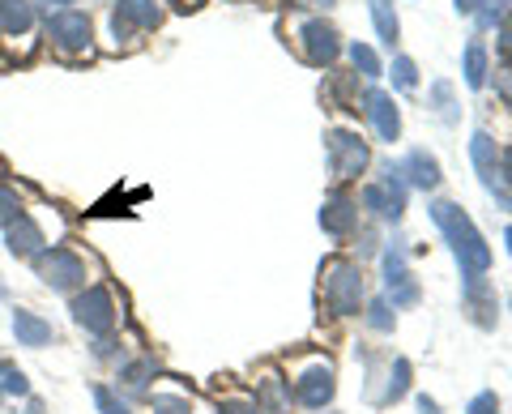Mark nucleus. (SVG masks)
Returning <instances> with one entry per match:
<instances>
[{"label": "nucleus", "instance_id": "nucleus-1", "mask_svg": "<svg viewBox=\"0 0 512 414\" xmlns=\"http://www.w3.org/2000/svg\"><path fill=\"white\" fill-rule=\"evenodd\" d=\"M431 222L444 231V240L453 244V257L461 265V278H483L491 269V248L478 235V227L470 222V214L461 210L457 201H436L431 205Z\"/></svg>", "mask_w": 512, "mask_h": 414}, {"label": "nucleus", "instance_id": "nucleus-2", "mask_svg": "<svg viewBox=\"0 0 512 414\" xmlns=\"http://www.w3.org/2000/svg\"><path fill=\"white\" fill-rule=\"evenodd\" d=\"M320 286H325V304L338 316H355L363 304V274L355 261H329L320 269Z\"/></svg>", "mask_w": 512, "mask_h": 414}, {"label": "nucleus", "instance_id": "nucleus-3", "mask_svg": "<svg viewBox=\"0 0 512 414\" xmlns=\"http://www.w3.org/2000/svg\"><path fill=\"white\" fill-rule=\"evenodd\" d=\"M363 210H372L384 222H397L406 214V180L397 175V163H384L380 180L363 188Z\"/></svg>", "mask_w": 512, "mask_h": 414}, {"label": "nucleus", "instance_id": "nucleus-4", "mask_svg": "<svg viewBox=\"0 0 512 414\" xmlns=\"http://www.w3.org/2000/svg\"><path fill=\"white\" fill-rule=\"evenodd\" d=\"M325 150H329V167L338 180H359L363 167L372 163V154H367V141L350 129H333L325 133Z\"/></svg>", "mask_w": 512, "mask_h": 414}, {"label": "nucleus", "instance_id": "nucleus-5", "mask_svg": "<svg viewBox=\"0 0 512 414\" xmlns=\"http://www.w3.org/2000/svg\"><path fill=\"white\" fill-rule=\"evenodd\" d=\"M69 312H73V321L82 325L86 333H99V338L116 329V321H120L116 299H111L107 286H86V291L73 299V308H69Z\"/></svg>", "mask_w": 512, "mask_h": 414}, {"label": "nucleus", "instance_id": "nucleus-6", "mask_svg": "<svg viewBox=\"0 0 512 414\" xmlns=\"http://www.w3.org/2000/svg\"><path fill=\"white\" fill-rule=\"evenodd\" d=\"M35 274L52 286V291H73L86 282V261L69 248H43L35 257Z\"/></svg>", "mask_w": 512, "mask_h": 414}, {"label": "nucleus", "instance_id": "nucleus-7", "mask_svg": "<svg viewBox=\"0 0 512 414\" xmlns=\"http://www.w3.org/2000/svg\"><path fill=\"white\" fill-rule=\"evenodd\" d=\"M299 47H303V60L316 69H329L333 60L342 56V39H338V30H333L325 18H308L299 26Z\"/></svg>", "mask_w": 512, "mask_h": 414}, {"label": "nucleus", "instance_id": "nucleus-8", "mask_svg": "<svg viewBox=\"0 0 512 414\" xmlns=\"http://www.w3.org/2000/svg\"><path fill=\"white\" fill-rule=\"evenodd\" d=\"M384 291H389L393 308H414L419 304V282H414V274H410L402 244L384 248Z\"/></svg>", "mask_w": 512, "mask_h": 414}, {"label": "nucleus", "instance_id": "nucleus-9", "mask_svg": "<svg viewBox=\"0 0 512 414\" xmlns=\"http://www.w3.org/2000/svg\"><path fill=\"white\" fill-rule=\"evenodd\" d=\"M47 39H52L60 52H90V39H94V26L82 9H64L47 18Z\"/></svg>", "mask_w": 512, "mask_h": 414}, {"label": "nucleus", "instance_id": "nucleus-10", "mask_svg": "<svg viewBox=\"0 0 512 414\" xmlns=\"http://www.w3.org/2000/svg\"><path fill=\"white\" fill-rule=\"evenodd\" d=\"M158 22H163V9H158V0H120L116 13H111V30H116V39L141 35V30H154Z\"/></svg>", "mask_w": 512, "mask_h": 414}, {"label": "nucleus", "instance_id": "nucleus-11", "mask_svg": "<svg viewBox=\"0 0 512 414\" xmlns=\"http://www.w3.org/2000/svg\"><path fill=\"white\" fill-rule=\"evenodd\" d=\"M470 158H474V167H478V180H483L487 193L500 197L504 210H512V201L504 193V184H500V154H495V141L487 133H474L470 137Z\"/></svg>", "mask_w": 512, "mask_h": 414}, {"label": "nucleus", "instance_id": "nucleus-12", "mask_svg": "<svg viewBox=\"0 0 512 414\" xmlns=\"http://www.w3.org/2000/svg\"><path fill=\"white\" fill-rule=\"evenodd\" d=\"M363 111H367V120L376 124L380 141H397V137H402V111H397L393 94H384V90L372 86L363 94Z\"/></svg>", "mask_w": 512, "mask_h": 414}, {"label": "nucleus", "instance_id": "nucleus-13", "mask_svg": "<svg viewBox=\"0 0 512 414\" xmlns=\"http://www.w3.org/2000/svg\"><path fill=\"white\" fill-rule=\"evenodd\" d=\"M333 393H338V380H333V368H308L299 380H295V397H299V406H308V410H325L333 402Z\"/></svg>", "mask_w": 512, "mask_h": 414}, {"label": "nucleus", "instance_id": "nucleus-14", "mask_svg": "<svg viewBox=\"0 0 512 414\" xmlns=\"http://www.w3.org/2000/svg\"><path fill=\"white\" fill-rule=\"evenodd\" d=\"M320 227H325L333 240H342L359 227V201L346 197V193H329L325 205H320Z\"/></svg>", "mask_w": 512, "mask_h": 414}, {"label": "nucleus", "instance_id": "nucleus-15", "mask_svg": "<svg viewBox=\"0 0 512 414\" xmlns=\"http://www.w3.org/2000/svg\"><path fill=\"white\" fill-rule=\"evenodd\" d=\"M397 175L406 180V188H436L440 184V163L427 150H410L402 163H397Z\"/></svg>", "mask_w": 512, "mask_h": 414}, {"label": "nucleus", "instance_id": "nucleus-16", "mask_svg": "<svg viewBox=\"0 0 512 414\" xmlns=\"http://www.w3.org/2000/svg\"><path fill=\"white\" fill-rule=\"evenodd\" d=\"M5 248L13 252V257H39L43 252V231H39V222L35 218H18V222H9L5 227Z\"/></svg>", "mask_w": 512, "mask_h": 414}, {"label": "nucleus", "instance_id": "nucleus-17", "mask_svg": "<svg viewBox=\"0 0 512 414\" xmlns=\"http://www.w3.org/2000/svg\"><path fill=\"white\" fill-rule=\"evenodd\" d=\"M13 338H18V346H47L52 342V325L43 321V316H35V312H13Z\"/></svg>", "mask_w": 512, "mask_h": 414}, {"label": "nucleus", "instance_id": "nucleus-18", "mask_svg": "<svg viewBox=\"0 0 512 414\" xmlns=\"http://www.w3.org/2000/svg\"><path fill=\"white\" fill-rule=\"evenodd\" d=\"M30 22H35L30 0H0V30H5V35H26Z\"/></svg>", "mask_w": 512, "mask_h": 414}, {"label": "nucleus", "instance_id": "nucleus-19", "mask_svg": "<svg viewBox=\"0 0 512 414\" xmlns=\"http://www.w3.org/2000/svg\"><path fill=\"white\" fill-rule=\"evenodd\" d=\"M487 47L483 43H478V39H470L466 43V86L470 90H483L487 86Z\"/></svg>", "mask_w": 512, "mask_h": 414}, {"label": "nucleus", "instance_id": "nucleus-20", "mask_svg": "<svg viewBox=\"0 0 512 414\" xmlns=\"http://www.w3.org/2000/svg\"><path fill=\"white\" fill-rule=\"evenodd\" d=\"M372 5V22H376V35L384 43H397V35H402V26H397V13H393V0H367Z\"/></svg>", "mask_w": 512, "mask_h": 414}, {"label": "nucleus", "instance_id": "nucleus-21", "mask_svg": "<svg viewBox=\"0 0 512 414\" xmlns=\"http://www.w3.org/2000/svg\"><path fill=\"white\" fill-rule=\"evenodd\" d=\"M350 65H355V69L367 77V82H376V77L384 73V69H380V56H376L367 43H350Z\"/></svg>", "mask_w": 512, "mask_h": 414}, {"label": "nucleus", "instance_id": "nucleus-22", "mask_svg": "<svg viewBox=\"0 0 512 414\" xmlns=\"http://www.w3.org/2000/svg\"><path fill=\"white\" fill-rule=\"evenodd\" d=\"M410 359H397L393 372H389V385H384V402H402L406 389H410Z\"/></svg>", "mask_w": 512, "mask_h": 414}, {"label": "nucleus", "instance_id": "nucleus-23", "mask_svg": "<svg viewBox=\"0 0 512 414\" xmlns=\"http://www.w3.org/2000/svg\"><path fill=\"white\" fill-rule=\"evenodd\" d=\"M0 393H9V397H26L30 393V380L13 368L5 355H0Z\"/></svg>", "mask_w": 512, "mask_h": 414}, {"label": "nucleus", "instance_id": "nucleus-24", "mask_svg": "<svg viewBox=\"0 0 512 414\" xmlns=\"http://www.w3.org/2000/svg\"><path fill=\"white\" fill-rule=\"evenodd\" d=\"M154 372H158V363H154V359H137V363H128V368L120 372V380H124L128 389H146Z\"/></svg>", "mask_w": 512, "mask_h": 414}, {"label": "nucleus", "instance_id": "nucleus-25", "mask_svg": "<svg viewBox=\"0 0 512 414\" xmlns=\"http://www.w3.org/2000/svg\"><path fill=\"white\" fill-rule=\"evenodd\" d=\"M22 218V197L13 193L9 184H0V227H9V222Z\"/></svg>", "mask_w": 512, "mask_h": 414}, {"label": "nucleus", "instance_id": "nucleus-26", "mask_svg": "<svg viewBox=\"0 0 512 414\" xmlns=\"http://www.w3.org/2000/svg\"><path fill=\"white\" fill-rule=\"evenodd\" d=\"M393 86L397 90H414V86H419V69H414L410 56H397L393 60Z\"/></svg>", "mask_w": 512, "mask_h": 414}, {"label": "nucleus", "instance_id": "nucleus-27", "mask_svg": "<svg viewBox=\"0 0 512 414\" xmlns=\"http://www.w3.org/2000/svg\"><path fill=\"white\" fill-rule=\"evenodd\" d=\"M261 397H265V406L274 410V414L286 410V393H282V380H278V376H265V380H261Z\"/></svg>", "mask_w": 512, "mask_h": 414}, {"label": "nucleus", "instance_id": "nucleus-28", "mask_svg": "<svg viewBox=\"0 0 512 414\" xmlns=\"http://www.w3.org/2000/svg\"><path fill=\"white\" fill-rule=\"evenodd\" d=\"M367 325L376 333H389L393 329V312H389V299H376L372 308H367Z\"/></svg>", "mask_w": 512, "mask_h": 414}, {"label": "nucleus", "instance_id": "nucleus-29", "mask_svg": "<svg viewBox=\"0 0 512 414\" xmlns=\"http://www.w3.org/2000/svg\"><path fill=\"white\" fill-rule=\"evenodd\" d=\"M154 414H192V406H188V397L158 393V397H154Z\"/></svg>", "mask_w": 512, "mask_h": 414}, {"label": "nucleus", "instance_id": "nucleus-30", "mask_svg": "<svg viewBox=\"0 0 512 414\" xmlns=\"http://www.w3.org/2000/svg\"><path fill=\"white\" fill-rule=\"evenodd\" d=\"M94 406H99V414H133V410H128L124 402H116V393H111V389H94Z\"/></svg>", "mask_w": 512, "mask_h": 414}, {"label": "nucleus", "instance_id": "nucleus-31", "mask_svg": "<svg viewBox=\"0 0 512 414\" xmlns=\"http://www.w3.org/2000/svg\"><path fill=\"white\" fill-rule=\"evenodd\" d=\"M431 94H436L440 116H444V120H453V116H457V111H453V86H448V82H436V86H431Z\"/></svg>", "mask_w": 512, "mask_h": 414}, {"label": "nucleus", "instance_id": "nucleus-32", "mask_svg": "<svg viewBox=\"0 0 512 414\" xmlns=\"http://www.w3.org/2000/svg\"><path fill=\"white\" fill-rule=\"evenodd\" d=\"M218 414H261V406H256L252 397H227Z\"/></svg>", "mask_w": 512, "mask_h": 414}, {"label": "nucleus", "instance_id": "nucleus-33", "mask_svg": "<svg viewBox=\"0 0 512 414\" xmlns=\"http://www.w3.org/2000/svg\"><path fill=\"white\" fill-rule=\"evenodd\" d=\"M466 414H500V402H495V393H478L466 406Z\"/></svg>", "mask_w": 512, "mask_h": 414}, {"label": "nucleus", "instance_id": "nucleus-34", "mask_svg": "<svg viewBox=\"0 0 512 414\" xmlns=\"http://www.w3.org/2000/svg\"><path fill=\"white\" fill-rule=\"evenodd\" d=\"M500 52L512 60V9L504 13V18H500Z\"/></svg>", "mask_w": 512, "mask_h": 414}, {"label": "nucleus", "instance_id": "nucleus-35", "mask_svg": "<svg viewBox=\"0 0 512 414\" xmlns=\"http://www.w3.org/2000/svg\"><path fill=\"white\" fill-rule=\"evenodd\" d=\"M500 184L512 193V150H504V154H500Z\"/></svg>", "mask_w": 512, "mask_h": 414}, {"label": "nucleus", "instance_id": "nucleus-36", "mask_svg": "<svg viewBox=\"0 0 512 414\" xmlns=\"http://www.w3.org/2000/svg\"><path fill=\"white\" fill-rule=\"evenodd\" d=\"M478 9H483V0H457V13H466V18H474Z\"/></svg>", "mask_w": 512, "mask_h": 414}, {"label": "nucleus", "instance_id": "nucleus-37", "mask_svg": "<svg viewBox=\"0 0 512 414\" xmlns=\"http://www.w3.org/2000/svg\"><path fill=\"white\" fill-rule=\"evenodd\" d=\"M500 94L512 103V69H504V73H500Z\"/></svg>", "mask_w": 512, "mask_h": 414}, {"label": "nucleus", "instance_id": "nucleus-38", "mask_svg": "<svg viewBox=\"0 0 512 414\" xmlns=\"http://www.w3.org/2000/svg\"><path fill=\"white\" fill-rule=\"evenodd\" d=\"M419 410H423V414H440V406L431 402V397H419Z\"/></svg>", "mask_w": 512, "mask_h": 414}, {"label": "nucleus", "instance_id": "nucleus-39", "mask_svg": "<svg viewBox=\"0 0 512 414\" xmlns=\"http://www.w3.org/2000/svg\"><path fill=\"white\" fill-rule=\"evenodd\" d=\"M43 5H47V9H56V13H64V9L73 5V0H43Z\"/></svg>", "mask_w": 512, "mask_h": 414}, {"label": "nucleus", "instance_id": "nucleus-40", "mask_svg": "<svg viewBox=\"0 0 512 414\" xmlns=\"http://www.w3.org/2000/svg\"><path fill=\"white\" fill-rule=\"evenodd\" d=\"M504 244H508V252H512V227H508V231H504Z\"/></svg>", "mask_w": 512, "mask_h": 414}, {"label": "nucleus", "instance_id": "nucleus-41", "mask_svg": "<svg viewBox=\"0 0 512 414\" xmlns=\"http://www.w3.org/2000/svg\"><path fill=\"white\" fill-rule=\"evenodd\" d=\"M26 414H43V406H39V402H35V406H30V410H26Z\"/></svg>", "mask_w": 512, "mask_h": 414}, {"label": "nucleus", "instance_id": "nucleus-42", "mask_svg": "<svg viewBox=\"0 0 512 414\" xmlns=\"http://www.w3.org/2000/svg\"><path fill=\"white\" fill-rule=\"evenodd\" d=\"M316 5H333V0H316Z\"/></svg>", "mask_w": 512, "mask_h": 414}]
</instances>
